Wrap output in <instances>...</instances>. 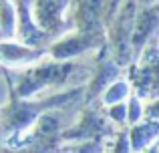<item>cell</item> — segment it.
<instances>
[{
  "mask_svg": "<svg viewBox=\"0 0 159 153\" xmlns=\"http://www.w3.org/2000/svg\"><path fill=\"white\" fill-rule=\"evenodd\" d=\"M107 40L105 30H73L57 36L47 47V56L54 61H75L95 52Z\"/></svg>",
  "mask_w": 159,
  "mask_h": 153,
  "instance_id": "obj_1",
  "label": "cell"
},
{
  "mask_svg": "<svg viewBox=\"0 0 159 153\" xmlns=\"http://www.w3.org/2000/svg\"><path fill=\"white\" fill-rule=\"evenodd\" d=\"M30 14L52 38L75 28L70 20V0H30Z\"/></svg>",
  "mask_w": 159,
  "mask_h": 153,
  "instance_id": "obj_2",
  "label": "cell"
},
{
  "mask_svg": "<svg viewBox=\"0 0 159 153\" xmlns=\"http://www.w3.org/2000/svg\"><path fill=\"white\" fill-rule=\"evenodd\" d=\"M16 6V30H14V40L26 47H36V48H47L48 43L54 40L47 30L34 22L30 14V0H12Z\"/></svg>",
  "mask_w": 159,
  "mask_h": 153,
  "instance_id": "obj_3",
  "label": "cell"
},
{
  "mask_svg": "<svg viewBox=\"0 0 159 153\" xmlns=\"http://www.w3.org/2000/svg\"><path fill=\"white\" fill-rule=\"evenodd\" d=\"M44 56H47V48L26 47V44H20L14 38L0 40V67L8 69V71L34 65L40 59H44Z\"/></svg>",
  "mask_w": 159,
  "mask_h": 153,
  "instance_id": "obj_4",
  "label": "cell"
},
{
  "mask_svg": "<svg viewBox=\"0 0 159 153\" xmlns=\"http://www.w3.org/2000/svg\"><path fill=\"white\" fill-rule=\"evenodd\" d=\"M155 36H157V4L137 6V14H135V20H133V30H131L133 61L143 51L145 44Z\"/></svg>",
  "mask_w": 159,
  "mask_h": 153,
  "instance_id": "obj_5",
  "label": "cell"
},
{
  "mask_svg": "<svg viewBox=\"0 0 159 153\" xmlns=\"http://www.w3.org/2000/svg\"><path fill=\"white\" fill-rule=\"evenodd\" d=\"M127 135H129L131 151H143V149H147L151 143L157 141L159 125H157V121L141 119V121H137V123H133V125L127 127Z\"/></svg>",
  "mask_w": 159,
  "mask_h": 153,
  "instance_id": "obj_6",
  "label": "cell"
},
{
  "mask_svg": "<svg viewBox=\"0 0 159 153\" xmlns=\"http://www.w3.org/2000/svg\"><path fill=\"white\" fill-rule=\"evenodd\" d=\"M129 95H131V83H129V79H125L121 75L103 89L101 97H99V103H101L103 107H109V105H115V103L125 101Z\"/></svg>",
  "mask_w": 159,
  "mask_h": 153,
  "instance_id": "obj_7",
  "label": "cell"
},
{
  "mask_svg": "<svg viewBox=\"0 0 159 153\" xmlns=\"http://www.w3.org/2000/svg\"><path fill=\"white\" fill-rule=\"evenodd\" d=\"M16 30V6L12 0H0V40H12Z\"/></svg>",
  "mask_w": 159,
  "mask_h": 153,
  "instance_id": "obj_8",
  "label": "cell"
},
{
  "mask_svg": "<svg viewBox=\"0 0 159 153\" xmlns=\"http://www.w3.org/2000/svg\"><path fill=\"white\" fill-rule=\"evenodd\" d=\"M143 105H145V101L133 93L125 99V109H127L125 111V121H127V127L143 119Z\"/></svg>",
  "mask_w": 159,
  "mask_h": 153,
  "instance_id": "obj_9",
  "label": "cell"
},
{
  "mask_svg": "<svg viewBox=\"0 0 159 153\" xmlns=\"http://www.w3.org/2000/svg\"><path fill=\"white\" fill-rule=\"evenodd\" d=\"M121 2H123V0H107V8H105V18H103V22H109V20H111V16L115 14V10L117 8L121 6Z\"/></svg>",
  "mask_w": 159,
  "mask_h": 153,
  "instance_id": "obj_10",
  "label": "cell"
},
{
  "mask_svg": "<svg viewBox=\"0 0 159 153\" xmlns=\"http://www.w3.org/2000/svg\"><path fill=\"white\" fill-rule=\"evenodd\" d=\"M137 6H149V4H157V0H135Z\"/></svg>",
  "mask_w": 159,
  "mask_h": 153,
  "instance_id": "obj_11",
  "label": "cell"
}]
</instances>
